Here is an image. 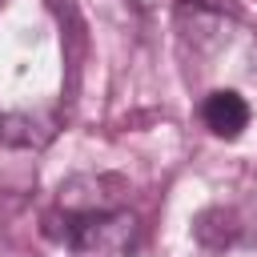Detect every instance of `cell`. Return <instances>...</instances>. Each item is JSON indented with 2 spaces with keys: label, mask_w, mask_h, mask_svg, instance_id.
I'll use <instances>...</instances> for the list:
<instances>
[{
  "label": "cell",
  "mask_w": 257,
  "mask_h": 257,
  "mask_svg": "<svg viewBox=\"0 0 257 257\" xmlns=\"http://www.w3.org/2000/svg\"><path fill=\"white\" fill-rule=\"evenodd\" d=\"M4 120H8V116H4V112H0V137H4Z\"/></svg>",
  "instance_id": "cell-4"
},
{
  "label": "cell",
  "mask_w": 257,
  "mask_h": 257,
  "mask_svg": "<svg viewBox=\"0 0 257 257\" xmlns=\"http://www.w3.org/2000/svg\"><path fill=\"white\" fill-rule=\"evenodd\" d=\"M201 120H205V128H209L213 137L237 141V137L249 128V104H245L241 92L217 88V92H209V96L201 100Z\"/></svg>",
  "instance_id": "cell-2"
},
{
  "label": "cell",
  "mask_w": 257,
  "mask_h": 257,
  "mask_svg": "<svg viewBox=\"0 0 257 257\" xmlns=\"http://www.w3.org/2000/svg\"><path fill=\"white\" fill-rule=\"evenodd\" d=\"M185 4H193L201 12H213V16H233L237 12V0H185Z\"/></svg>",
  "instance_id": "cell-3"
},
{
  "label": "cell",
  "mask_w": 257,
  "mask_h": 257,
  "mask_svg": "<svg viewBox=\"0 0 257 257\" xmlns=\"http://www.w3.org/2000/svg\"><path fill=\"white\" fill-rule=\"evenodd\" d=\"M133 245H137V217L128 209L72 213L68 221L72 257H128Z\"/></svg>",
  "instance_id": "cell-1"
}]
</instances>
